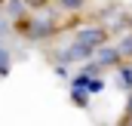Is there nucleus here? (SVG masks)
Here are the masks:
<instances>
[{"mask_svg":"<svg viewBox=\"0 0 132 126\" xmlns=\"http://www.w3.org/2000/svg\"><path fill=\"white\" fill-rule=\"evenodd\" d=\"M101 40H104V34H101L98 28H86V31H80V34H77V43H83V46H89V49H92V46L98 49V43H101Z\"/></svg>","mask_w":132,"mask_h":126,"instance_id":"f257e3e1","label":"nucleus"},{"mask_svg":"<svg viewBox=\"0 0 132 126\" xmlns=\"http://www.w3.org/2000/svg\"><path fill=\"white\" fill-rule=\"evenodd\" d=\"M117 56H120V49H108V46H104V49H98L95 59H98L101 65H111V62H117Z\"/></svg>","mask_w":132,"mask_h":126,"instance_id":"f03ea898","label":"nucleus"},{"mask_svg":"<svg viewBox=\"0 0 132 126\" xmlns=\"http://www.w3.org/2000/svg\"><path fill=\"white\" fill-rule=\"evenodd\" d=\"M117 49H120V56H132V34H126V37L120 40V46H117Z\"/></svg>","mask_w":132,"mask_h":126,"instance_id":"7ed1b4c3","label":"nucleus"},{"mask_svg":"<svg viewBox=\"0 0 132 126\" xmlns=\"http://www.w3.org/2000/svg\"><path fill=\"white\" fill-rule=\"evenodd\" d=\"M9 71V59H6V52L0 49V74H6Z\"/></svg>","mask_w":132,"mask_h":126,"instance_id":"20e7f679","label":"nucleus"},{"mask_svg":"<svg viewBox=\"0 0 132 126\" xmlns=\"http://www.w3.org/2000/svg\"><path fill=\"white\" fill-rule=\"evenodd\" d=\"M74 98H77V105H86V92H83V89H80V86H77V89H74Z\"/></svg>","mask_w":132,"mask_h":126,"instance_id":"39448f33","label":"nucleus"},{"mask_svg":"<svg viewBox=\"0 0 132 126\" xmlns=\"http://www.w3.org/2000/svg\"><path fill=\"white\" fill-rule=\"evenodd\" d=\"M80 3H83V0H62V6H71V9H77Z\"/></svg>","mask_w":132,"mask_h":126,"instance_id":"423d86ee","label":"nucleus"},{"mask_svg":"<svg viewBox=\"0 0 132 126\" xmlns=\"http://www.w3.org/2000/svg\"><path fill=\"white\" fill-rule=\"evenodd\" d=\"M129 111H132V101H129Z\"/></svg>","mask_w":132,"mask_h":126,"instance_id":"0eeeda50","label":"nucleus"}]
</instances>
